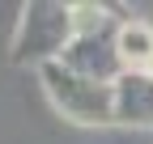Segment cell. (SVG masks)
I'll return each instance as SVG.
<instances>
[{
    "instance_id": "1",
    "label": "cell",
    "mask_w": 153,
    "mask_h": 144,
    "mask_svg": "<svg viewBox=\"0 0 153 144\" xmlns=\"http://www.w3.org/2000/svg\"><path fill=\"white\" fill-rule=\"evenodd\" d=\"M119 17L102 4H72V43L60 55L68 72L85 81H102L115 85L123 76V60H119Z\"/></svg>"
},
{
    "instance_id": "2",
    "label": "cell",
    "mask_w": 153,
    "mask_h": 144,
    "mask_svg": "<svg viewBox=\"0 0 153 144\" xmlns=\"http://www.w3.org/2000/svg\"><path fill=\"white\" fill-rule=\"evenodd\" d=\"M72 43V4L60 0H34L22 9V21L13 34V60L17 64H60V55Z\"/></svg>"
},
{
    "instance_id": "3",
    "label": "cell",
    "mask_w": 153,
    "mask_h": 144,
    "mask_svg": "<svg viewBox=\"0 0 153 144\" xmlns=\"http://www.w3.org/2000/svg\"><path fill=\"white\" fill-rule=\"evenodd\" d=\"M38 76H43V89H47L51 106L64 119L81 123V127H106V123H115V85L85 81L76 72H68L64 64L38 68Z\"/></svg>"
},
{
    "instance_id": "4",
    "label": "cell",
    "mask_w": 153,
    "mask_h": 144,
    "mask_svg": "<svg viewBox=\"0 0 153 144\" xmlns=\"http://www.w3.org/2000/svg\"><path fill=\"white\" fill-rule=\"evenodd\" d=\"M115 123L153 127V76L149 72H123L115 81Z\"/></svg>"
},
{
    "instance_id": "5",
    "label": "cell",
    "mask_w": 153,
    "mask_h": 144,
    "mask_svg": "<svg viewBox=\"0 0 153 144\" xmlns=\"http://www.w3.org/2000/svg\"><path fill=\"white\" fill-rule=\"evenodd\" d=\"M119 60L123 72H145L153 60V30L145 21H123L119 26Z\"/></svg>"
},
{
    "instance_id": "6",
    "label": "cell",
    "mask_w": 153,
    "mask_h": 144,
    "mask_svg": "<svg viewBox=\"0 0 153 144\" xmlns=\"http://www.w3.org/2000/svg\"><path fill=\"white\" fill-rule=\"evenodd\" d=\"M145 72H149V76H153V60H149V68H145Z\"/></svg>"
}]
</instances>
